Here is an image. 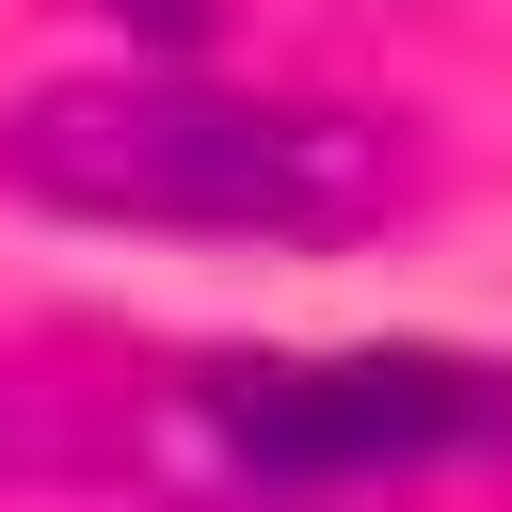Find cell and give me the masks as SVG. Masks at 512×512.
<instances>
[{
    "mask_svg": "<svg viewBox=\"0 0 512 512\" xmlns=\"http://www.w3.org/2000/svg\"><path fill=\"white\" fill-rule=\"evenodd\" d=\"M192 400L256 480H400V464L512 448V368L480 352H240Z\"/></svg>",
    "mask_w": 512,
    "mask_h": 512,
    "instance_id": "cell-2",
    "label": "cell"
},
{
    "mask_svg": "<svg viewBox=\"0 0 512 512\" xmlns=\"http://www.w3.org/2000/svg\"><path fill=\"white\" fill-rule=\"evenodd\" d=\"M128 16H144V32H192V16H208V0H128Z\"/></svg>",
    "mask_w": 512,
    "mask_h": 512,
    "instance_id": "cell-3",
    "label": "cell"
},
{
    "mask_svg": "<svg viewBox=\"0 0 512 512\" xmlns=\"http://www.w3.org/2000/svg\"><path fill=\"white\" fill-rule=\"evenodd\" d=\"M16 192L80 208V224H160V240H352L416 192L400 128L320 112V96H224L176 64H112V80H48L0 128Z\"/></svg>",
    "mask_w": 512,
    "mask_h": 512,
    "instance_id": "cell-1",
    "label": "cell"
}]
</instances>
